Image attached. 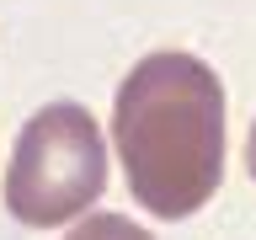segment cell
Returning a JSON list of instances; mask_svg holds the SVG:
<instances>
[{
	"label": "cell",
	"mask_w": 256,
	"mask_h": 240,
	"mask_svg": "<svg viewBox=\"0 0 256 240\" xmlns=\"http://www.w3.org/2000/svg\"><path fill=\"white\" fill-rule=\"evenodd\" d=\"M112 144L128 192L155 219H187L224 182V86L203 59L160 48L128 70L112 102Z\"/></svg>",
	"instance_id": "cell-1"
},
{
	"label": "cell",
	"mask_w": 256,
	"mask_h": 240,
	"mask_svg": "<svg viewBox=\"0 0 256 240\" xmlns=\"http://www.w3.org/2000/svg\"><path fill=\"white\" fill-rule=\"evenodd\" d=\"M102 187H107V150L91 112L80 102H48L43 112H32L6 166L11 219L32 230L80 219L102 198Z\"/></svg>",
	"instance_id": "cell-2"
},
{
	"label": "cell",
	"mask_w": 256,
	"mask_h": 240,
	"mask_svg": "<svg viewBox=\"0 0 256 240\" xmlns=\"http://www.w3.org/2000/svg\"><path fill=\"white\" fill-rule=\"evenodd\" d=\"M64 240H155V235L139 230L134 219H123V214H91V219H80Z\"/></svg>",
	"instance_id": "cell-3"
},
{
	"label": "cell",
	"mask_w": 256,
	"mask_h": 240,
	"mask_svg": "<svg viewBox=\"0 0 256 240\" xmlns=\"http://www.w3.org/2000/svg\"><path fill=\"white\" fill-rule=\"evenodd\" d=\"M246 171H251V182H256V123H251V134H246Z\"/></svg>",
	"instance_id": "cell-4"
}]
</instances>
